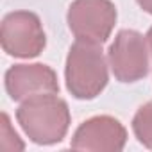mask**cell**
I'll return each mask as SVG.
<instances>
[{"mask_svg":"<svg viewBox=\"0 0 152 152\" xmlns=\"http://www.w3.org/2000/svg\"><path fill=\"white\" fill-rule=\"evenodd\" d=\"M136 2H138V6H140L145 13L152 15V0H136Z\"/></svg>","mask_w":152,"mask_h":152,"instance_id":"obj_10","label":"cell"},{"mask_svg":"<svg viewBox=\"0 0 152 152\" xmlns=\"http://www.w3.org/2000/svg\"><path fill=\"white\" fill-rule=\"evenodd\" d=\"M66 90L79 100L99 97L107 86L109 73L100 45L75 41L70 47L64 66Z\"/></svg>","mask_w":152,"mask_h":152,"instance_id":"obj_2","label":"cell"},{"mask_svg":"<svg viewBox=\"0 0 152 152\" xmlns=\"http://www.w3.org/2000/svg\"><path fill=\"white\" fill-rule=\"evenodd\" d=\"M16 120L32 143L54 145L68 132L70 109L57 93H39L20 104Z\"/></svg>","mask_w":152,"mask_h":152,"instance_id":"obj_1","label":"cell"},{"mask_svg":"<svg viewBox=\"0 0 152 152\" xmlns=\"http://www.w3.org/2000/svg\"><path fill=\"white\" fill-rule=\"evenodd\" d=\"M68 27L79 41L102 45L116 23V7L111 0H73L66 15Z\"/></svg>","mask_w":152,"mask_h":152,"instance_id":"obj_3","label":"cell"},{"mask_svg":"<svg viewBox=\"0 0 152 152\" xmlns=\"http://www.w3.org/2000/svg\"><path fill=\"white\" fill-rule=\"evenodd\" d=\"M127 131L113 116L102 115L83 122L73 132L70 147L95 152H120L125 147Z\"/></svg>","mask_w":152,"mask_h":152,"instance_id":"obj_6","label":"cell"},{"mask_svg":"<svg viewBox=\"0 0 152 152\" xmlns=\"http://www.w3.org/2000/svg\"><path fill=\"white\" fill-rule=\"evenodd\" d=\"M107 59L116 81L136 83L143 79L148 73L147 38L131 29L120 31L107 50Z\"/></svg>","mask_w":152,"mask_h":152,"instance_id":"obj_5","label":"cell"},{"mask_svg":"<svg viewBox=\"0 0 152 152\" xmlns=\"http://www.w3.org/2000/svg\"><path fill=\"white\" fill-rule=\"evenodd\" d=\"M147 43H148L150 52H152V27H150V29H148V32H147Z\"/></svg>","mask_w":152,"mask_h":152,"instance_id":"obj_11","label":"cell"},{"mask_svg":"<svg viewBox=\"0 0 152 152\" xmlns=\"http://www.w3.org/2000/svg\"><path fill=\"white\" fill-rule=\"evenodd\" d=\"M2 140H0V147L4 150H23L25 145L20 141V136L16 134V131L11 127L9 116L4 113L2 115V132H0Z\"/></svg>","mask_w":152,"mask_h":152,"instance_id":"obj_9","label":"cell"},{"mask_svg":"<svg viewBox=\"0 0 152 152\" xmlns=\"http://www.w3.org/2000/svg\"><path fill=\"white\" fill-rule=\"evenodd\" d=\"M0 41L6 54L31 59L43 52L47 36L38 15L31 11H13L2 20Z\"/></svg>","mask_w":152,"mask_h":152,"instance_id":"obj_4","label":"cell"},{"mask_svg":"<svg viewBox=\"0 0 152 152\" xmlns=\"http://www.w3.org/2000/svg\"><path fill=\"white\" fill-rule=\"evenodd\" d=\"M6 91L16 102L39 93H59L57 75L50 66L41 63L15 64L6 72Z\"/></svg>","mask_w":152,"mask_h":152,"instance_id":"obj_7","label":"cell"},{"mask_svg":"<svg viewBox=\"0 0 152 152\" xmlns=\"http://www.w3.org/2000/svg\"><path fill=\"white\" fill-rule=\"evenodd\" d=\"M132 131L143 147L152 148V102L143 104L136 111L132 118Z\"/></svg>","mask_w":152,"mask_h":152,"instance_id":"obj_8","label":"cell"}]
</instances>
